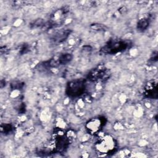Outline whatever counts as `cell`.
Listing matches in <instances>:
<instances>
[{
	"mask_svg": "<svg viewBox=\"0 0 158 158\" xmlns=\"http://www.w3.org/2000/svg\"><path fill=\"white\" fill-rule=\"evenodd\" d=\"M117 147V140L112 136L108 134L101 136L94 146V151L99 156H110L115 152Z\"/></svg>",
	"mask_w": 158,
	"mask_h": 158,
	"instance_id": "obj_1",
	"label": "cell"
},
{
	"mask_svg": "<svg viewBox=\"0 0 158 158\" xmlns=\"http://www.w3.org/2000/svg\"><path fill=\"white\" fill-rule=\"evenodd\" d=\"M72 55L70 53L61 54L44 62L43 65L47 68L57 67L60 65H65L69 63L72 60Z\"/></svg>",
	"mask_w": 158,
	"mask_h": 158,
	"instance_id": "obj_7",
	"label": "cell"
},
{
	"mask_svg": "<svg viewBox=\"0 0 158 158\" xmlns=\"http://www.w3.org/2000/svg\"><path fill=\"white\" fill-rule=\"evenodd\" d=\"M1 130L2 133L6 135V134H9L10 133H11L12 131L13 127L10 124H9V123H6L4 125L2 124Z\"/></svg>",
	"mask_w": 158,
	"mask_h": 158,
	"instance_id": "obj_12",
	"label": "cell"
},
{
	"mask_svg": "<svg viewBox=\"0 0 158 158\" xmlns=\"http://www.w3.org/2000/svg\"><path fill=\"white\" fill-rule=\"evenodd\" d=\"M53 149L52 153H62L65 152L70 143V138L67 133L61 130H54L52 138Z\"/></svg>",
	"mask_w": 158,
	"mask_h": 158,
	"instance_id": "obj_2",
	"label": "cell"
},
{
	"mask_svg": "<svg viewBox=\"0 0 158 158\" xmlns=\"http://www.w3.org/2000/svg\"><path fill=\"white\" fill-rule=\"evenodd\" d=\"M131 43L123 40H110L101 48L100 52L106 55H113L125 51Z\"/></svg>",
	"mask_w": 158,
	"mask_h": 158,
	"instance_id": "obj_3",
	"label": "cell"
},
{
	"mask_svg": "<svg viewBox=\"0 0 158 158\" xmlns=\"http://www.w3.org/2000/svg\"><path fill=\"white\" fill-rule=\"evenodd\" d=\"M71 33L70 29L62 30L56 33L51 38V40L53 44H59L66 40Z\"/></svg>",
	"mask_w": 158,
	"mask_h": 158,
	"instance_id": "obj_10",
	"label": "cell"
},
{
	"mask_svg": "<svg viewBox=\"0 0 158 158\" xmlns=\"http://www.w3.org/2000/svg\"><path fill=\"white\" fill-rule=\"evenodd\" d=\"M107 120L103 116L92 118L86 122L85 128L89 134L96 135L102 130Z\"/></svg>",
	"mask_w": 158,
	"mask_h": 158,
	"instance_id": "obj_6",
	"label": "cell"
},
{
	"mask_svg": "<svg viewBox=\"0 0 158 158\" xmlns=\"http://www.w3.org/2000/svg\"><path fill=\"white\" fill-rule=\"evenodd\" d=\"M110 74V70L104 65L99 64L89 72L87 78L91 82H104L109 78Z\"/></svg>",
	"mask_w": 158,
	"mask_h": 158,
	"instance_id": "obj_5",
	"label": "cell"
},
{
	"mask_svg": "<svg viewBox=\"0 0 158 158\" xmlns=\"http://www.w3.org/2000/svg\"><path fill=\"white\" fill-rule=\"evenodd\" d=\"M143 95L145 98L151 99H157V83L154 80L148 81L143 88Z\"/></svg>",
	"mask_w": 158,
	"mask_h": 158,
	"instance_id": "obj_9",
	"label": "cell"
},
{
	"mask_svg": "<svg viewBox=\"0 0 158 158\" xmlns=\"http://www.w3.org/2000/svg\"><path fill=\"white\" fill-rule=\"evenodd\" d=\"M86 89V80L78 78L69 81L66 86L65 93L70 98L81 96Z\"/></svg>",
	"mask_w": 158,
	"mask_h": 158,
	"instance_id": "obj_4",
	"label": "cell"
},
{
	"mask_svg": "<svg viewBox=\"0 0 158 158\" xmlns=\"http://www.w3.org/2000/svg\"><path fill=\"white\" fill-rule=\"evenodd\" d=\"M66 7H62L56 10L51 16L48 23L49 27H58L63 23L68 12Z\"/></svg>",
	"mask_w": 158,
	"mask_h": 158,
	"instance_id": "obj_8",
	"label": "cell"
},
{
	"mask_svg": "<svg viewBox=\"0 0 158 158\" xmlns=\"http://www.w3.org/2000/svg\"><path fill=\"white\" fill-rule=\"evenodd\" d=\"M150 23V20L148 18H142L139 19L137 23L136 28L139 31H145L149 27Z\"/></svg>",
	"mask_w": 158,
	"mask_h": 158,
	"instance_id": "obj_11",
	"label": "cell"
}]
</instances>
